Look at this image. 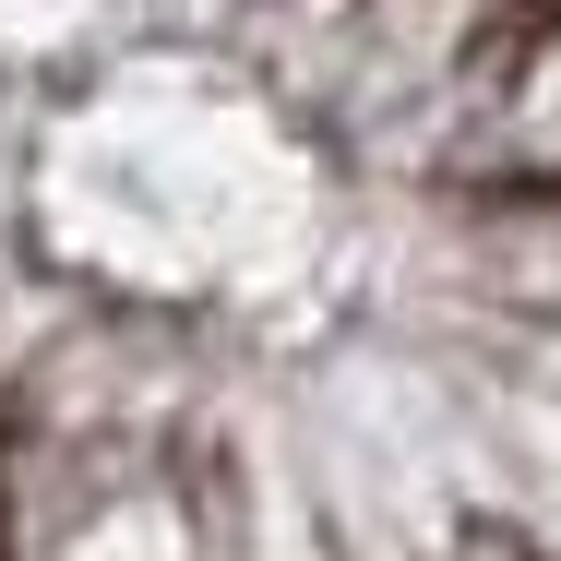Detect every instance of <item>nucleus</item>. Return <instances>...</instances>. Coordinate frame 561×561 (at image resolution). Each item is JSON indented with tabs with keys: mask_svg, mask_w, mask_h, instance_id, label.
Instances as JSON below:
<instances>
[]
</instances>
